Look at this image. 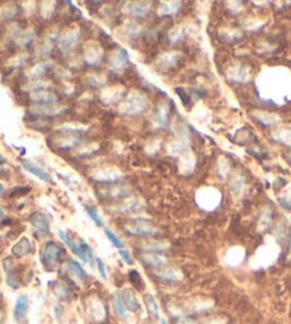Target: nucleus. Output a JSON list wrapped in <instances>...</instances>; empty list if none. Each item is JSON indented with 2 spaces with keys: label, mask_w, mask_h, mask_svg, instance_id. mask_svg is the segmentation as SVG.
<instances>
[{
  "label": "nucleus",
  "mask_w": 291,
  "mask_h": 324,
  "mask_svg": "<svg viewBox=\"0 0 291 324\" xmlns=\"http://www.w3.org/2000/svg\"><path fill=\"white\" fill-rule=\"evenodd\" d=\"M32 40H33V35H32V33H22V35L17 37V43H19L20 46H27Z\"/></svg>",
  "instance_id": "393cba45"
},
{
  "label": "nucleus",
  "mask_w": 291,
  "mask_h": 324,
  "mask_svg": "<svg viewBox=\"0 0 291 324\" xmlns=\"http://www.w3.org/2000/svg\"><path fill=\"white\" fill-rule=\"evenodd\" d=\"M53 291H54V294L60 298V300H65V301H66V300L67 301H69V300H72V291H70V288L67 287L66 284L56 283L53 287Z\"/></svg>",
  "instance_id": "2eb2a0df"
},
{
  "label": "nucleus",
  "mask_w": 291,
  "mask_h": 324,
  "mask_svg": "<svg viewBox=\"0 0 291 324\" xmlns=\"http://www.w3.org/2000/svg\"><path fill=\"white\" fill-rule=\"evenodd\" d=\"M140 258L147 267H160L164 263V258L157 253H146V254H142Z\"/></svg>",
  "instance_id": "ddd939ff"
},
{
  "label": "nucleus",
  "mask_w": 291,
  "mask_h": 324,
  "mask_svg": "<svg viewBox=\"0 0 291 324\" xmlns=\"http://www.w3.org/2000/svg\"><path fill=\"white\" fill-rule=\"evenodd\" d=\"M113 309H114V313L117 314V317L123 319V320L127 319V309H126V306H124V303L121 300L120 293H116L113 296Z\"/></svg>",
  "instance_id": "4468645a"
},
{
  "label": "nucleus",
  "mask_w": 291,
  "mask_h": 324,
  "mask_svg": "<svg viewBox=\"0 0 291 324\" xmlns=\"http://www.w3.org/2000/svg\"><path fill=\"white\" fill-rule=\"evenodd\" d=\"M3 217H4V212H3V209L0 207V221L3 220Z\"/></svg>",
  "instance_id": "c756f323"
},
{
  "label": "nucleus",
  "mask_w": 291,
  "mask_h": 324,
  "mask_svg": "<svg viewBox=\"0 0 291 324\" xmlns=\"http://www.w3.org/2000/svg\"><path fill=\"white\" fill-rule=\"evenodd\" d=\"M120 296H121V300H123L126 309L129 311H137L140 309V303H139V300H137V297H136V294H134L133 290L127 288V290L121 291Z\"/></svg>",
  "instance_id": "6e6552de"
},
{
  "label": "nucleus",
  "mask_w": 291,
  "mask_h": 324,
  "mask_svg": "<svg viewBox=\"0 0 291 324\" xmlns=\"http://www.w3.org/2000/svg\"><path fill=\"white\" fill-rule=\"evenodd\" d=\"M3 184H0V196H1V194H3Z\"/></svg>",
  "instance_id": "7c9ffc66"
},
{
  "label": "nucleus",
  "mask_w": 291,
  "mask_h": 324,
  "mask_svg": "<svg viewBox=\"0 0 291 324\" xmlns=\"http://www.w3.org/2000/svg\"><path fill=\"white\" fill-rule=\"evenodd\" d=\"M167 113H169V110H167V108H166L164 105L159 106L157 111H156V120L159 122L160 126L166 123V116H167Z\"/></svg>",
  "instance_id": "5701e85b"
},
{
  "label": "nucleus",
  "mask_w": 291,
  "mask_h": 324,
  "mask_svg": "<svg viewBox=\"0 0 291 324\" xmlns=\"http://www.w3.org/2000/svg\"><path fill=\"white\" fill-rule=\"evenodd\" d=\"M80 249H81V252H83V254H84V257H86V260L87 261H93V252L92 249H90V246L86 243V242H80Z\"/></svg>",
  "instance_id": "b1692460"
},
{
  "label": "nucleus",
  "mask_w": 291,
  "mask_h": 324,
  "mask_svg": "<svg viewBox=\"0 0 291 324\" xmlns=\"http://www.w3.org/2000/svg\"><path fill=\"white\" fill-rule=\"evenodd\" d=\"M27 311H29V297L26 294H22L17 297L14 304V319L17 323H22L26 319Z\"/></svg>",
  "instance_id": "20e7f679"
},
{
  "label": "nucleus",
  "mask_w": 291,
  "mask_h": 324,
  "mask_svg": "<svg viewBox=\"0 0 291 324\" xmlns=\"http://www.w3.org/2000/svg\"><path fill=\"white\" fill-rule=\"evenodd\" d=\"M159 276L161 277V279H164V280H169V282H176V280H179V279H180V274L174 270V269H164V270L160 271Z\"/></svg>",
  "instance_id": "a211bd4d"
},
{
  "label": "nucleus",
  "mask_w": 291,
  "mask_h": 324,
  "mask_svg": "<svg viewBox=\"0 0 291 324\" xmlns=\"http://www.w3.org/2000/svg\"><path fill=\"white\" fill-rule=\"evenodd\" d=\"M32 250H33V246L30 243V240H29L27 237H22V239L12 247V254H13L14 257H19V258H20V257H25L27 256V254H30Z\"/></svg>",
  "instance_id": "0eeeda50"
},
{
  "label": "nucleus",
  "mask_w": 291,
  "mask_h": 324,
  "mask_svg": "<svg viewBox=\"0 0 291 324\" xmlns=\"http://www.w3.org/2000/svg\"><path fill=\"white\" fill-rule=\"evenodd\" d=\"M180 324H196L194 322H191V320H187V319H184V320H182V323Z\"/></svg>",
  "instance_id": "c85d7f7f"
},
{
  "label": "nucleus",
  "mask_w": 291,
  "mask_h": 324,
  "mask_svg": "<svg viewBox=\"0 0 291 324\" xmlns=\"http://www.w3.org/2000/svg\"><path fill=\"white\" fill-rule=\"evenodd\" d=\"M126 231L130 236H136V237H151L157 233V229L150 221L139 218V220H133L130 223H127Z\"/></svg>",
  "instance_id": "f03ea898"
},
{
  "label": "nucleus",
  "mask_w": 291,
  "mask_h": 324,
  "mask_svg": "<svg viewBox=\"0 0 291 324\" xmlns=\"http://www.w3.org/2000/svg\"><path fill=\"white\" fill-rule=\"evenodd\" d=\"M96 264H97V270H99V273H100V276H102L103 279H107L106 267H105V263H103V260H102L100 257H97V258H96Z\"/></svg>",
  "instance_id": "bb28decb"
},
{
  "label": "nucleus",
  "mask_w": 291,
  "mask_h": 324,
  "mask_svg": "<svg viewBox=\"0 0 291 324\" xmlns=\"http://www.w3.org/2000/svg\"><path fill=\"white\" fill-rule=\"evenodd\" d=\"M105 233H106V237L109 239V242L113 244L116 249H119V250H121V249H124V244H123V242L120 240L119 237L111 231V230H105Z\"/></svg>",
  "instance_id": "412c9836"
},
{
  "label": "nucleus",
  "mask_w": 291,
  "mask_h": 324,
  "mask_svg": "<svg viewBox=\"0 0 291 324\" xmlns=\"http://www.w3.org/2000/svg\"><path fill=\"white\" fill-rule=\"evenodd\" d=\"M150 6H151V3H130L127 10L134 17H145L146 14H148L151 10Z\"/></svg>",
  "instance_id": "1a4fd4ad"
},
{
  "label": "nucleus",
  "mask_w": 291,
  "mask_h": 324,
  "mask_svg": "<svg viewBox=\"0 0 291 324\" xmlns=\"http://www.w3.org/2000/svg\"><path fill=\"white\" fill-rule=\"evenodd\" d=\"M69 264H70V270H72V273H73L76 277H79L80 280H86V279H87V274H86L84 269L80 266L76 260H70V263H69Z\"/></svg>",
  "instance_id": "f3484780"
},
{
  "label": "nucleus",
  "mask_w": 291,
  "mask_h": 324,
  "mask_svg": "<svg viewBox=\"0 0 291 324\" xmlns=\"http://www.w3.org/2000/svg\"><path fill=\"white\" fill-rule=\"evenodd\" d=\"M179 6L180 3H164L163 7H160V16H167V14H173L176 13L179 10Z\"/></svg>",
  "instance_id": "6ab92c4d"
},
{
  "label": "nucleus",
  "mask_w": 291,
  "mask_h": 324,
  "mask_svg": "<svg viewBox=\"0 0 291 324\" xmlns=\"http://www.w3.org/2000/svg\"><path fill=\"white\" fill-rule=\"evenodd\" d=\"M30 99L33 100V102H36V103H39L40 106H49V105H52L56 102V95H54L53 92H49V90H41L40 89L39 92H35V93H32L30 95Z\"/></svg>",
  "instance_id": "423d86ee"
},
{
  "label": "nucleus",
  "mask_w": 291,
  "mask_h": 324,
  "mask_svg": "<svg viewBox=\"0 0 291 324\" xmlns=\"http://www.w3.org/2000/svg\"><path fill=\"white\" fill-rule=\"evenodd\" d=\"M176 92H177L179 95L182 96V100H183V103H184V105H187V103H188V102H187V100H188V96L185 95L184 90H183V89H179V87H177V89H176Z\"/></svg>",
  "instance_id": "cd10ccee"
},
{
  "label": "nucleus",
  "mask_w": 291,
  "mask_h": 324,
  "mask_svg": "<svg viewBox=\"0 0 291 324\" xmlns=\"http://www.w3.org/2000/svg\"><path fill=\"white\" fill-rule=\"evenodd\" d=\"M63 254V249L62 246H59L54 242H47L46 246L41 250V263L47 267V269H54Z\"/></svg>",
  "instance_id": "f257e3e1"
},
{
  "label": "nucleus",
  "mask_w": 291,
  "mask_h": 324,
  "mask_svg": "<svg viewBox=\"0 0 291 324\" xmlns=\"http://www.w3.org/2000/svg\"><path fill=\"white\" fill-rule=\"evenodd\" d=\"M59 236H60V239H62L65 243H66L67 247H69V249H70V250H72V252L76 254V256L80 257L83 261H87V260H86V257H84V254H83V252H81V249H80V246H77V244L74 243V242L70 239V236H69L67 233H65L63 230H59Z\"/></svg>",
  "instance_id": "f8f14e48"
},
{
  "label": "nucleus",
  "mask_w": 291,
  "mask_h": 324,
  "mask_svg": "<svg viewBox=\"0 0 291 324\" xmlns=\"http://www.w3.org/2000/svg\"><path fill=\"white\" fill-rule=\"evenodd\" d=\"M32 227L35 229V231L39 234V236H46L50 233V224H49V220L47 217L41 213H33L30 218H29Z\"/></svg>",
  "instance_id": "7ed1b4c3"
},
{
  "label": "nucleus",
  "mask_w": 291,
  "mask_h": 324,
  "mask_svg": "<svg viewBox=\"0 0 291 324\" xmlns=\"http://www.w3.org/2000/svg\"><path fill=\"white\" fill-rule=\"evenodd\" d=\"M119 254H120V257L123 258V261H124V263H127L129 266H132L133 263H134V260H133L132 256H130V253H129L126 249H121V250H119Z\"/></svg>",
  "instance_id": "a878e982"
},
{
  "label": "nucleus",
  "mask_w": 291,
  "mask_h": 324,
  "mask_svg": "<svg viewBox=\"0 0 291 324\" xmlns=\"http://www.w3.org/2000/svg\"><path fill=\"white\" fill-rule=\"evenodd\" d=\"M127 62V54L124 50H119L117 53L113 54V57L110 59V63L113 65L114 69H120L124 66V63Z\"/></svg>",
  "instance_id": "dca6fc26"
},
{
  "label": "nucleus",
  "mask_w": 291,
  "mask_h": 324,
  "mask_svg": "<svg viewBox=\"0 0 291 324\" xmlns=\"http://www.w3.org/2000/svg\"><path fill=\"white\" fill-rule=\"evenodd\" d=\"M22 166H23V169L27 170L29 173H32L33 176H37L40 180H43V181H47V183H53V180H52V176L49 175L47 172H44V170H43V167H39L37 164L29 162V160H22Z\"/></svg>",
  "instance_id": "39448f33"
},
{
  "label": "nucleus",
  "mask_w": 291,
  "mask_h": 324,
  "mask_svg": "<svg viewBox=\"0 0 291 324\" xmlns=\"http://www.w3.org/2000/svg\"><path fill=\"white\" fill-rule=\"evenodd\" d=\"M161 324H167V322H166V320H161Z\"/></svg>",
  "instance_id": "2f4dec72"
},
{
  "label": "nucleus",
  "mask_w": 291,
  "mask_h": 324,
  "mask_svg": "<svg viewBox=\"0 0 291 324\" xmlns=\"http://www.w3.org/2000/svg\"><path fill=\"white\" fill-rule=\"evenodd\" d=\"M79 32H69L66 36L60 40V50L63 52V53H67L76 43L79 40Z\"/></svg>",
  "instance_id": "9d476101"
},
{
  "label": "nucleus",
  "mask_w": 291,
  "mask_h": 324,
  "mask_svg": "<svg viewBox=\"0 0 291 324\" xmlns=\"http://www.w3.org/2000/svg\"><path fill=\"white\" fill-rule=\"evenodd\" d=\"M86 212H87L89 217L92 218L99 227H103V220H102V217L99 216V213H97V210L94 207H86Z\"/></svg>",
  "instance_id": "4be33fe9"
},
{
  "label": "nucleus",
  "mask_w": 291,
  "mask_h": 324,
  "mask_svg": "<svg viewBox=\"0 0 291 324\" xmlns=\"http://www.w3.org/2000/svg\"><path fill=\"white\" fill-rule=\"evenodd\" d=\"M145 304H146V309L148 311V314L153 317V319H160V311H159V306H157V301H156V298L153 294H150V293H146L145 297Z\"/></svg>",
  "instance_id": "9b49d317"
},
{
  "label": "nucleus",
  "mask_w": 291,
  "mask_h": 324,
  "mask_svg": "<svg viewBox=\"0 0 291 324\" xmlns=\"http://www.w3.org/2000/svg\"><path fill=\"white\" fill-rule=\"evenodd\" d=\"M129 277H130V282L132 284L137 288V290H142L143 287H145V283H143V279H142V276L139 274V271L132 270L129 273Z\"/></svg>",
  "instance_id": "aec40b11"
}]
</instances>
